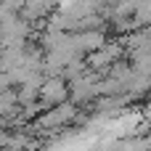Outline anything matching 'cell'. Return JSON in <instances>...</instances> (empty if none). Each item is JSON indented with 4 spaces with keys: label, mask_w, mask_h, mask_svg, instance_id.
Masks as SVG:
<instances>
[{
    "label": "cell",
    "mask_w": 151,
    "mask_h": 151,
    "mask_svg": "<svg viewBox=\"0 0 151 151\" xmlns=\"http://www.w3.org/2000/svg\"><path fill=\"white\" fill-rule=\"evenodd\" d=\"M42 98L45 101H61L64 96H66V82H64V77H53V80H48L45 85H42Z\"/></svg>",
    "instance_id": "cell-1"
}]
</instances>
